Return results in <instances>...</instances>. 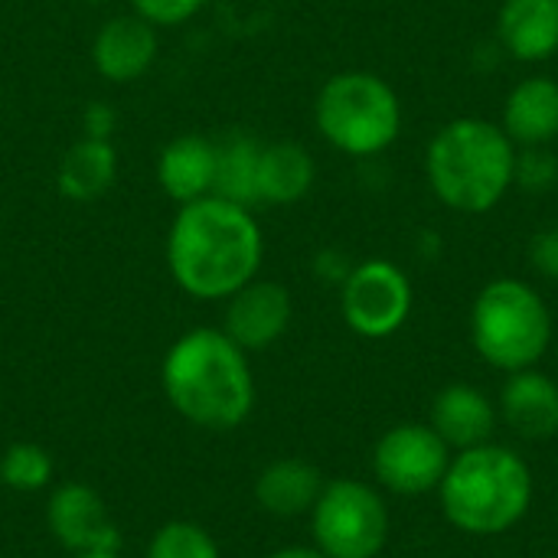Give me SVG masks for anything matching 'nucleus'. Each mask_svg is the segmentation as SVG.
Listing matches in <instances>:
<instances>
[{
  "instance_id": "obj_28",
  "label": "nucleus",
  "mask_w": 558,
  "mask_h": 558,
  "mask_svg": "<svg viewBox=\"0 0 558 558\" xmlns=\"http://www.w3.org/2000/svg\"><path fill=\"white\" fill-rule=\"evenodd\" d=\"M268 558H327L317 546H288V549H278Z\"/></svg>"
},
{
  "instance_id": "obj_8",
  "label": "nucleus",
  "mask_w": 558,
  "mask_h": 558,
  "mask_svg": "<svg viewBox=\"0 0 558 558\" xmlns=\"http://www.w3.org/2000/svg\"><path fill=\"white\" fill-rule=\"evenodd\" d=\"M340 311L353 333L386 340L402 330L412 314V281L386 258L360 262L340 284Z\"/></svg>"
},
{
  "instance_id": "obj_20",
  "label": "nucleus",
  "mask_w": 558,
  "mask_h": 558,
  "mask_svg": "<svg viewBox=\"0 0 558 558\" xmlns=\"http://www.w3.org/2000/svg\"><path fill=\"white\" fill-rule=\"evenodd\" d=\"M118 180V154L111 141L101 137H82L75 141L56 170V186L72 203H92L105 196Z\"/></svg>"
},
{
  "instance_id": "obj_11",
  "label": "nucleus",
  "mask_w": 558,
  "mask_h": 558,
  "mask_svg": "<svg viewBox=\"0 0 558 558\" xmlns=\"http://www.w3.org/2000/svg\"><path fill=\"white\" fill-rule=\"evenodd\" d=\"M291 294L278 281H248L239 288L232 298H226V317H222V333L242 347L245 353L265 350L284 337L291 327Z\"/></svg>"
},
{
  "instance_id": "obj_25",
  "label": "nucleus",
  "mask_w": 558,
  "mask_h": 558,
  "mask_svg": "<svg viewBox=\"0 0 558 558\" xmlns=\"http://www.w3.org/2000/svg\"><path fill=\"white\" fill-rule=\"evenodd\" d=\"M134 13L144 16L154 26H177L186 23L190 16H196L203 10L206 0H131Z\"/></svg>"
},
{
  "instance_id": "obj_14",
  "label": "nucleus",
  "mask_w": 558,
  "mask_h": 558,
  "mask_svg": "<svg viewBox=\"0 0 558 558\" xmlns=\"http://www.w3.org/2000/svg\"><path fill=\"white\" fill-rule=\"evenodd\" d=\"M497 43L517 62H546L558 52V0H504Z\"/></svg>"
},
{
  "instance_id": "obj_29",
  "label": "nucleus",
  "mask_w": 558,
  "mask_h": 558,
  "mask_svg": "<svg viewBox=\"0 0 558 558\" xmlns=\"http://www.w3.org/2000/svg\"><path fill=\"white\" fill-rule=\"evenodd\" d=\"M75 558H121L118 553H92V556H75Z\"/></svg>"
},
{
  "instance_id": "obj_5",
  "label": "nucleus",
  "mask_w": 558,
  "mask_h": 558,
  "mask_svg": "<svg viewBox=\"0 0 558 558\" xmlns=\"http://www.w3.org/2000/svg\"><path fill=\"white\" fill-rule=\"evenodd\" d=\"M471 343L487 366L507 376L533 369L553 343V314L543 294L520 278L484 284L471 307Z\"/></svg>"
},
{
  "instance_id": "obj_9",
  "label": "nucleus",
  "mask_w": 558,
  "mask_h": 558,
  "mask_svg": "<svg viewBox=\"0 0 558 558\" xmlns=\"http://www.w3.org/2000/svg\"><path fill=\"white\" fill-rule=\"evenodd\" d=\"M451 464V448L432 425L405 422L389 428L373 451L376 481L399 497H422L438 490Z\"/></svg>"
},
{
  "instance_id": "obj_30",
  "label": "nucleus",
  "mask_w": 558,
  "mask_h": 558,
  "mask_svg": "<svg viewBox=\"0 0 558 558\" xmlns=\"http://www.w3.org/2000/svg\"><path fill=\"white\" fill-rule=\"evenodd\" d=\"M88 3H101V0H88Z\"/></svg>"
},
{
  "instance_id": "obj_16",
  "label": "nucleus",
  "mask_w": 558,
  "mask_h": 558,
  "mask_svg": "<svg viewBox=\"0 0 558 558\" xmlns=\"http://www.w3.org/2000/svg\"><path fill=\"white\" fill-rule=\"evenodd\" d=\"M500 128L520 147H543L558 137V82L553 75H530L517 82L504 101Z\"/></svg>"
},
{
  "instance_id": "obj_21",
  "label": "nucleus",
  "mask_w": 558,
  "mask_h": 558,
  "mask_svg": "<svg viewBox=\"0 0 558 558\" xmlns=\"http://www.w3.org/2000/svg\"><path fill=\"white\" fill-rule=\"evenodd\" d=\"M262 144L252 131H229L216 137V183L213 196L255 209L258 206V157Z\"/></svg>"
},
{
  "instance_id": "obj_24",
  "label": "nucleus",
  "mask_w": 558,
  "mask_h": 558,
  "mask_svg": "<svg viewBox=\"0 0 558 558\" xmlns=\"http://www.w3.org/2000/svg\"><path fill=\"white\" fill-rule=\"evenodd\" d=\"M558 183V157L549 144L517 150L513 163V186L526 193H549Z\"/></svg>"
},
{
  "instance_id": "obj_2",
  "label": "nucleus",
  "mask_w": 558,
  "mask_h": 558,
  "mask_svg": "<svg viewBox=\"0 0 558 558\" xmlns=\"http://www.w3.org/2000/svg\"><path fill=\"white\" fill-rule=\"evenodd\" d=\"M160 383L173 412L209 432L242 425L255 405L245 350L213 327H196L167 350Z\"/></svg>"
},
{
  "instance_id": "obj_3",
  "label": "nucleus",
  "mask_w": 558,
  "mask_h": 558,
  "mask_svg": "<svg viewBox=\"0 0 558 558\" xmlns=\"http://www.w3.org/2000/svg\"><path fill=\"white\" fill-rule=\"evenodd\" d=\"M513 163L517 144L500 124L484 118L448 121L425 150L432 193L464 216H481L500 206L513 186Z\"/></svg>"
},
{
  "instance_id": "obj_17",
  "label": "nucleus",
  "mask_w": 558,
  "mask_h": 558,
  "mask_svg": "<svg viewBox=\"0 0 558 558\" xmlns=\"http://www.w3.org/2000/svg\"><path fill=\"white\" fill-rule=\"evenodd\" d=\"M157 180H160V190L180 206L213 196L216 141H209L203 134L173 137L157 157Z\"/></svg>"
},
{
  "instance_id": "obj_6",
  "label": "nucleus",
  "mask_w": 558,
  "mask_h": 558,
  "mask_svg": "<svg viewBox=\"0 0 558 558\" xmlns=\"http://www.w3.org/2000/svg\"><path fill=\"white\" fill-rule=\"evenodd\" d=\"M317 131L330 147L350 157L389 150L402 131V101L376 72L350 69L324 82L314 101Z\"/></svg>"
},
{
  "instance_id": "obj_7",
  "label": "nucleus",
  "mask_w": 558,
  "mask_h": 558,
  "mask_svg": "<svg viewBox=\"0 0 558 558\" xmlns=\"http://www.w3.org/2000/svg\"><path fill=\"white\" fill-rule=\"evenodd\" d=\"M311 533L327 558H376L389 539L386 500L363 481H330L311 510Z\"/></svg>"
},
{
  "instance_id": "obj_1",
  "label": "nucleus",
  "mask_w": 558,
  "mask_h": 558,
  "mask_svg": "<svg viewBox=\"0 0 558 558\" xmlns=\"http://www.w3.org/2000/svg\"><path fill=\"white\" fill-rule=\"evenodd\" d=\"M265 239L248 206L203 196L180 206L167 235V268L180 291L226 301L258 278Z\"/></svg>"
},
{
  "instance_id": "obj_13",
  "label": "nucleus",
  "mask_w": 558,
  "mask_h": 558,
  "mask_svg": "<svg viewBox=\"0 0 558 558\" xmlns=\"http://www.w3.org/2000/svg\"><path fill=\"white\" fill-rule=\"evenodd\" d=\"M154 59H157V29L137 13L108 20L92 43V62L98 75L118 85L141 78L154 65Z\"/></svg>"
},
{
  "instance_id": "obj_15",
  "label": "nucleus",
  "mask_w": 558,
  "mask_h": 558,
  "mask_svg": "<svg viewBox=\"0 0 558 558\" xmlns=\"http://www.w3.org/2000/svg\"><path fill=\"white\" fill-rule=\"evenodd\" d=\"M497 422H500L497 405L468 383L445 386L432 402V428L451 451L487 445Z\"/></svg>"
},
{
  "instance_id": "obj_10",
  "label": "nucleus",
  "mask_w": 558,
  "mask_h": 558,
  "mask_svg": "<svg viewBox=\"0 0 558 558\" xmlns=\"http://www.w3.org/2000/svg\"><path fill=\"white\" fill-rule=\"evenodd\" d=\"M46 526L72 556L118 553L121 533L108 513V504L88 484H62L46 504Z\"/></svg>"
},
{
  "instance_id": "obj_22",
  "label": "nucleus",
  "mask_w": 558,
  "mask_h": 558,
  "mask_svg": "<svg viewBox=\"0 0 558 558\" xmlns=\"http://www.w3.org/2000/svg\"><path fill=\"white\" fill-rule=\"evenodd\" d=\"M52 481V454L43 445L16 441L0 458V484L16 494H39Z\"/></svg>"
},
{
  "instance_id": "obj_12",
  "label": "nucleus",
  "mask_w": 558,
  "mask_h": 558,
  "mask_svg": "<svg viewBox=\"0 0 558 558\" xmlns=\"http://www.w3.org/2000/svg\"><path fill=\"white\" fill-rule=\"evenodd\" d=\"M500 422L526 441H549L558 432V383L533 369L510 373L497 402Z\"/></svg>"
},
{
  "instance_id": "obj_19",
  "label": "nucleus",
  "mask_w": 558,
  "mask_h": 558,
  "mask_svg": "<svg viewBox=\"0 0 558 558\" xmlns=\"http://www.w3.org/2000/svg\"><path fill=\"white\" fill-rule=\"evenodd\" d=\"M317 167L304 144L268 141L258 157V206H291L314 186Z\"/></svg>"
},
{
  "instance_id": "obj_27",
  "label": "nucleus",
  "mask_w": 558,
  "mask_h": 558,
  "mask_svg": "<svg viewBox=\"0 0 558 558\" xmlns=\"http://www.w3.org/2000/svg\"><path fill=\"white\" fill-rule=\"evenodd\" d=\"M111 128H114V114L105 108V105H88V111H85V137H101V141H108V134H111Z\"/></svg>"
},
{
  "instance_id": "obj_26",
  "label": "nucleus",
  "mask_w": 558,
  "mask_h": 558,
  "mask_svg": "<svg viewBox=\"0 0 558 558\" xmlns=\"http://www.w3.org/2000/svg\"><path fill=\"white\" fill-rule=\"evenodd\" d=\"M530 265L549 278V281H558V226H546L533 235L530 242Z\"/></svg>"
},
{
  "instance_id": "obj_18",
  "label": "nucleus",
  "mask_w": 558,
  "mask_h": 558,
  "mask_svg": "<svg viewBox=\"0 0 558 558\" xmlns=\"http://www.w3.org/2000/svg\"><path fill=\"white\" fill-rule=\"evenodd\" d=\"M320 490H324L320 471L301 458H278L255 481L258 507L278 520H294L311 513Z\"/></svg>"
},
{
  "instance_id": "obj_4",
  "label": "nucleus",
  "mask_w": 558,
  "mask_h": 558,
  "mask_svg": "<svg viewBox=\"0 0 558 558\" xmlns=\"http://www.w3.org/2000/svg\"><path fill=\"white\" fill-rule=\"evenodd\" d=\"M533 471L504 445H477L451 458L438 500L448 523L468 536H500L533 507Z\"/></svg>"
},
{
  "instance_id": "obj_23",
  "label": "nucleus",
  "mask_w": 558,
  "mask_h": 558,
  "mask_svg": "<svg viewBox=\"0 0 558 558\" xmlns=\"http://www.w3.org/2000/svg\"><path fill=\"white\" fill-rule=\"evenodd\" d=\"M147 558H219V546L203 526L177 520L154 533Z\"/></svg>"
}]
</instances>
